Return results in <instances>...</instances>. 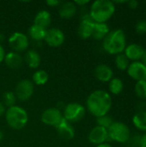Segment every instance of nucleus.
I'll return each instance as SVG.
<instances>
[{"instance_id":"34","label":"nucleus","mask_w":146,"mask_h":147,"mask_svg":"<svg viewBox=\"0 0 146 147\" xmlns=\"http://www.w3.org/2000/svg\"><path fill=\"white\" fill-rule=\"evenodd\" d=\"M73 3L77 7V6H84V5L88 4L89 3V0H75V1H73Z\"/></svg>"},{"instance_id":"26","label":"nucleus","mask_w":146,"mask_h":147,"mask_svg":"<svg viewBox=\"0 0 146 147\" xmlns=\"http://www.w3.org/2000/svg\"><path fill=\"white\" fill-rule=\"evenodd\" d=\"M115 65L120 71H126L131 61L126 58V56L124 54V53L117 54L115 57Z\"/></svg>"},{"instance_id":"17","label":"nucleus","mask_w":146,"mask_h":147,"mask_svg":"<svg viewBox=\"0 0 146 147\" xmlns=\"http://www.w3.org/2000/svg\"><path fill=\"white\" fill-rule=\"evenodd\" d=\"M5 65L10 69H19L23 64V58L19 53L11 51L8 53H5L4 59Z\"/></svg>"},{"instance_id":"4","label":"nucleus","mask_w":146,"mask_h":147,"mask_svg":"<svg viewBox=\"0 0 146 147\" xmlns=\"http://www.w3.org/2000/svg\"><path fill=\"white\" fill-rule=\"evenodd\" d=\"M4 115L7 124L15 130L22 129L28 122V115L27 111L20 106L15 105L7 109Z\"/></svg>"},{"instance_id":"29","label":"nucleus","mask_w":146,"mask_h":147,"mask_svg":"<svg viewBox=\"0 0 146 147\" xmlns=\"http://www.w3.org/2000/svg\"><path fill=\"white\" fill-rule=\"evenodd\" d=\"M114 122V121L113 118L108 115L96 118V124H97L96 126L102 127L106 128V129H108Z\"/></svg>"},{"instance_id":"15","label":"nucleus","mask_w":146,"mask_h":147,"mask_svg":"<svg viewBox=\"0 0 146 147\" xmlns=\"http://www.w3.org/2000/svg\"><path fill=\"white\" fill-rule=\"evenodd\" d=\"M59 137L65 140H71L75 137V129L71 123L68 122L66 120L63 119V121L59 123L58 127H55Z\"/></svg>"},{"instance_id":"9","label":"nucleus","mask_w":146,"mask_h":147,"mask_svg":"<svg viewBox=\"0 0 146 147\" xmlns=\"http://www.w3.org/2000/svg\"><path fill=\"white\" fill-rule=\"evenodd\" d=\"M63 114L60 109L58 108H49L44 110L40 116L41 121L50 127H56L59 125V123L63 121Z\"/></svg>"},{"instance_id":"19","label":"nucleus","mask_w":146,"mask_h":147,"mask_svg":"<svg viewBox=\"0 0 146 147\" xmlns=\"http://www.w3.org/2000/svg\"><path fill=\"white\" fill-rule=\"evenodd\" d=\"M52 22V16L49 11L46 9L40 10L34 16V24L40 26L43 28L47 29V28L51 25Z\"/></svg>"},{"instance_id":"33","label":"nucleus","mask_w":146,"mask_h":147,"mask_svg":"<svg viewBox=\"0 0 146 147\" xmlns=\"http://www.w3.org/2000/svg\"><path fill=\"white\" fill-rule=\"evenodd\" d=\"M139 2L137 0H130L127 2V5L130 9H136L139 7Z\"/></svg>"},{"instance_id":"21","label":"nucleus","mask_w":146,"mask_h":147,"mask_svg":"<svg viewBox=\"0 0 146 147\" xmlns=\"http://www.w3.org/2000/svg\"><path fill=\"white\" fill-rule=\"evenodd\" d=\"M110 29L107 23H95L92 37L96 40H103L109 34Z\"/></svg>"},{"instance_id":"39","label":"nucleus","mask_w":146,"mask_h":147,"mask_svg":"<svg viewBox=\"0 0 146 147\" xmlns=\"http://www.w3.org/2000/svg\"><path fill=\"white\" fill-rule=\"evenodd\" d=\"M141 62L145 65L146 66V49L145 51V53H144V56H143V58H142V60H141Z\"/></svg>"},{"instance_id":"22","label":"nucleus","mask_w":146,"mask_h":147,"mask_svg":"<svg viewBox=\"0 0 146 147\" xmlns=\"http://www.w3.org/2000/svg\"><path fill=\"white\" fill-rule=\"evenodd\" d=\"M46 28H43L35 24L31 25L30 28H28V35L30 36L32 40H36V41L44 40L46 36Z\"/></svg>"},{"instance_id":"12","label":"nucleus","mask_w":146,"mask_h":147,"mask_svg":"<svg viewBox=\"0 0 146 147\" xmlns=\"http://www.w3.org/2000/svg\"><path fill=\"white\" fill-rule=\"evenodd\" d=\"M126 71L128 76L137 82L146 81V66L141 61L130 63Z\"/></svg>"},{"instance_id":"8","label":"nucleus","mask_w":146,"mask_h":147,"mask_svg":"<svg viewBox=\"0 0 146 147\" xmlns=\"http://www.w3.org/2000/svg\"><path fill=\"white\" fill-rule=\"evenodd\" d=\"M34 91V84L28 79L21 80L15 87V95L19 101L25 102L31 98Z\"/></svg>"},{"instance_id":"41","label":"nucleus","mask_w":146,"mask_h":147,"mask_svg":"<svg viewBox=\"0 0 146 147\" xmlns=\"http://www.w3.org/2000/svg\"><path fill=\"white\" fill-rule=\"evenodd\" d=\"M145 3H146V2H145Z\"/></svg>"},{"instance_id":"30","label":"nucleus","mask_w":146,"mask_h":147,"mask_svg":"<svg viewBox=\"0 0 146 147\" xmlns=\"http://www.w3.org/2000/svg\"><path fill=\"white\" fill-rule=\"evenodd\" d=\"M141 142V135L139 134H133L131 135L127 142L126 143V147H140Z\"/></svg>"},{"instance_id":"1","label":"nucleus","mask_w":146,"mask_h":147,"mask_svg":"<svg viewBox=\"0 0 146 147\" xmlns=\"http://www.w3.org/2000/svg\"><path fill=\"white\" fill-rule=\"evenodd\" d=\"M113 101L110 94L102 90H96L89 94L86 100L87 110L95 117L108 115Z\"/></svg>"},{"instance_id":"36","label":"nucleus","mask_w":146,"mask_h":147,"mask_svg":"<svg viewBox=\"0 0 146 147\" xmlns=\"http://www.w3.org/2000/svg\"><path fill=\"white\" fill-rule=\"evenodd\" d=\"M140 147H146V133H145V134L141 136Z\"/></svg>"},{"instance_id":"10","label":"nucleus","mask_w":146,"mask_h":147,"mask_svg":"<svg viewBox=\"0 0 146 147\" xmlns=\"http://www.w3.org/2000/svg\"><path fill=\"white\" fill-rule=\"evenodd\" d=\"M95 22L90 17L89 13L82 16L80 23L77 28V34L83 40H87L92 37L93 29L95 27Z\"/></svg>"},{"instance_id":"38","label":"nucleus","mask_w":146,"mask_h":147,"mask_svg":"<svg viewBox=\"0 0 146 147\" xmlns=\"http://www.w3.org/2000/svg\"><path fill=\"white\" fill-rule=\"evenodd\" d=\"M96 147H113L111 145H109L108 143H103V144H101V145H98Z\"/></svg>"},{"instance_id":"14","label":"nucleus","mask_w":146,"mask_h":147,"mask_svg":"<svg viewBox=\"0 0 146 147\" xmlns=\"http://www.w3.org/2000/svg\"><path fill=\"white\" fill-rule=\"evenodd\" d=\"M145 51V49L139 44H130L126 46L124 51V54L130 61H141Z\"/></svg>"},{"instance_id":"5","label":"nucleus","mask_w":146,"mask_h":147,"mask_svg":"<svg viewBox=\"0 0 146 147\" xmlns=\"http://www.w3.org/2000/svg\"><path fill=\"white\" fill-rule=\"evenodd\" d=\"M108 139L120 144H126L131 136L130 128L121 121H114L108 129Z\"/></svg>"},{"instance_id":"16","label":"nucleus","mask_w":146,"mask_h":147,"mask_svg":"<svg viewBox=\"0 0 146 147\" xmlns=\"http://www.w3.org/2000/svg\"><path fill=\"white\" fill-rule=\"evenodd\" d=\"M95 76L97 80L102 83H108L114 78V71L110 66L104 64H101L96 67Z\"/></svg>"},{"instance_id":"27","label":"nucleus","mask_w":146,"mask_h":147,"mask_svg":"<svg viewBox=\"0 0 146 147\" xmlns=\"http://www.w3.org/2000/svg\"><path fill=\"white\" fill-rule=\"evenodd\" d=\"M16 96L15 95V92L13 91H6L3 95V104L4 105V107L6 108H11L13 106H15V102H16Z\"/></svg>"},{"instance_id":"40","label":"nucleus","mask_w":146,"mask_h":147,"mask_svg":"<svg viewBox=\"0 0 146 147\" xmlns=\"http://www.w3.org/2000/svg\"><path fill=\"white\" fill-rule=\"evenodd\" d=\"M3 133L0 130V142L3 140Z\"/></svg>"},{"instance_id":"37","label":"nucleus","mask_w":146,"mask_h":147,"mask_svg":"<svg viewBox=\"0 0 146 147\" xmlns=\"http://www.w3.org/2000/svg\"><path fill=\"white\" fill-rule=\"evenodd\" d=\"M5 111H6V109H5L4 105L3 104L2 102H0V117L5 114Z\"/></svg>"},{"instance_id":"7","label":"nucleus","mask_w":146,"mask_h":147,"mask_svg":"<svg viewBox=\"0 0 146 147\" xmlns=\"http://www.w3.org/2000/svg\"><path fill=\"white\" fill-rule=\"evenodd\" d=\"M8 42L13 51L16 53L26 51L29 46L28 37L22 32H15L11 34L8 39Z\"/></svg>"},{"instance_id":"31","label":"nucleus","mask_w":146,"mask_h":147,"mask_svg":"<svg viewBox=\"0 0 146 147\" xmlns=\"http://www.w3.org/2000/svg\"><path fill=\"white\" fill-rule=\"evenodd\" d=\"M135 30L139 34H146V20H139L137 22L135 25Z\"/></svg>"},{"instance_id":"3","label":"nucleus","mask_w":146,"mask_h":147,"mask_svg":"<svg viewBox=\"0 0 146 147\" xmlns=\"http://www.w3.org/2000/svg\"><path fill=\"white\" fill-rule=\"evenodd\" d=\"M103 49L109 54L117 55L122 53L126 47V38L122 29L110 31L102 40Z\"/></svg>"},{"instance_id":"28","label":"nucleus","mask_w":146,"mask_h":147,"mask_svg":"<svg viewBox=\"0 0 146 147\" xmlns=\"http://www.w3.org/2000/svg\"><path fill=\"white\" fill-rule=\"evenodd\" d=\"M135 94L141 100H146V81H139L134 86Z\"/></svg>"},{"instance_id":"23","label":"nucleus","mask_w":146,"mask_h":147,"mask_svg":"<svg viewBox=\"0 0 146 147\" xmlns=\"http://www.w3.org/2000/svg\"><path fill=\"white\" fill-rule=\"evenodd\" d=\"M133 124L134 127L146 133V111H139L137 114H135L133 117Z\"/></svg>"},{"instance_id":"32","label":"nucleus","mask_w":146,"mask_h":147,"mask_svg":"<svg viewBox=\"0 0 146 147\" xmlns=\"http://www.w3.org/2000/svg\"><path fill=\"white\" fill-rule=\"evenodd\" d=\"M46 3L50 7H58L61 4V2L59 0H46Z\"/></svg>"},{"instance_id":"25","label":"nucleus","mask_w":146,"mask_h":147,"mask_svg":"<svg viewBox=\"0 0 146 147\" xmlns=\"http://www.w3.org/2000/svg\"><path fill=\"white\" fill-rule=\"evenodd\" d=\"M108 89L109 91L113 95H120L124 89V84L123 81L120 78H113L108 82Z\"/></svg>"},{"instance_id":"35","label":"nucleus","mask_w":146,"mask_h":147,"mask_svg":"<svg viewBox=\"0 0 146 147\" xmlns=\"http://www.w3.org/2000/svg\"><path fill=\"white\" fill-rule=\"evenodd\" d=\"M4 56H5V51H4L3 47L1 46V44H0V64L3 61Z\"/></svg>"},{"instance_id":"2","label":"nucleus","mask_w":146,"mask_h":147,"mask_svg":"<svg viewBox=\"0 0 146 147\" xmlns=\"http://www.w3.org/2000/svg\"><path fill=\"white\" fill-rule=\"evenodd\" d=\"M115 12V4L110 0H96L92 3L89 16L95 22L107 23Z\"/></svg>"},{"instance_id":"18","label":"nucleus","mask_w":146,"mask_h":147,"mask_svg":"<svg viewBox=\"0 0 146 147\" xmlns=\"http://www.w3.org/2000/svg\"><path fill=\"white\" fill-rule=\"evenodd\" d=\"M77 10V7L73 2H64L59 5V14L61 18L71 19L76 15Z\"/></svg>"},{"instance_id":"20","label":"nucleus","mask_w":146,"mask_h":147,"mask_svg":"<svg viewBox=\"0 0 146 147\" xmlns=\"http://www.w3.org/2000/svg\"><path fill=\"white\" fill-rule=\"evenodd\" d=\"M24 59L31 69H37L41 63V57L35 50H28L25 54Z\"/></svg>"},{"instance_id":"13","label":"nucleus","mask_w":146,"mask_h":147,"mask_svg":"<svg viewBox=\"0 0 146 147\" xmlns=\"http://www.w3.org/2000/svg\"><path fill=\"white\" fill-rule=\"evenodd\" d=\"M88 140L90 143L98 146L103 143H107V141L109 140L108 139V129L103 128L99 126H96L93 127L89 135H88Z\"/></svg>"},{"instance_id":"11","label":"nucleus","mask_w":146,"mask_h":147,"mask_svg":"<svg viewBox=\"0 0 146 147\" xmlns=\"http://www.w3.org/2000/svg\"><path fill=\"white\" fill-rule=\"evenodd\" d=\"M65 36L64 32L58 28H52L46 29L44 40L51 47H59L65 42Z\"/></svg>"},{"instance_id":"6","label":"nucleus","mask_w":146,"mask_h":147,"mask_svg":"<svg viewBox=\"0 0 146 147\" xmlns=\"http://www.w3.org/2000/svg\"><path fill=\"white\" fill-rule=\"evenodd\" d=\"M86 114V108L79 102L68 103L64 108L63 117L68 122H77L83 119Z\"/></svg>"},{"instance_id":"24","label":"nucleus","mask_w":146,"mask_h":147,"mask_svg":"<svg viewBox=\"0 0 146 147\" xmlns=\"http://www.w3.org/2000/svg\"><path fill=\"white\" fill-rule=\"evenodd\" d=\"M32 79L35 85H45L49 80V74L44 70H38L33 74Z\"/></svg>"}]
</instances>
